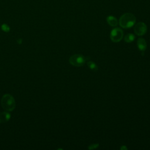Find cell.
<instances>
[{"label": "cell", "mask_w": 150, "mask_h": 150, "mask_svg": "<svg viewBox=\"0 0 150 150\" xmlns=\"http://www.w3.org/2000/svg\"><path fill=\"white\" fill-rule=\"evenodd\" d=\"M1 105L6 111H11L15 107V101L11 95L6 94L2 97Z\"/></svg>", "instance_id": "obj_2"}, {"label": "cell", "mask_w": 150, "mask_h": 150, "mask_svg": "<svg viewBox=\"0 0 150 150\" xmlns=\"http://www.w3.org/2000/svg\"><path fill=\"white\" fill-rule=\"evenodd\" d=\"M1 28L5 32H8L9 30V27L6 24H3L1 26Z\"/></svg>", "instance_id": "obj_11"}, {"label": "cell", "mask_w": 150, "mask_h": 150, "mask_svg": "<svg viewBox=\"0 0 150 150\" xmlns=\"http://www.w3.org/2000/svg\"><path fill=\"white\" fill-rule=\"evenodd\" d=\"M99 146V144H92V145H90L88 146V148L89 149H96Z\"/></svg>", "instance_id": "obj_12"}, {"label": "cell", "mask_w": 150, "mask_h": 150, "mask_svg": "<svg viewBox=\"0 0 150 150\" xmlns=\"http://www.w3.org/2000/svg\"><path fill=\"white\" fill-rule=\"evenodd\" d=\"M107 22L111 26H116L118 25V21L115 17L110 15L107 17Z\"/></svg>", "instance_id": "obj_8"}, {"label": "cell", "mask_w": 150, "mask_h": 150, "mask_svg": "<svg viewBox=\"0 0 150 150\" xmlns=\"http://www.w3.org/2000/svg\"><path fill=\"white\" fill-rule=\"evenodd\" d=\"M136 22L135 16L131 13L123 14L119 19V25L124 29H128L132 27Z\"/></svg>", "instance_id": "obj_1"}, {"label": "cell", "mask_w": 150, "mask_h": 150, "mask_svg": "<svg viewBox=\"0 0 150 150\" xmlns=\"http://www.w3.org/2000/svg\"><path fill=\"white\" fill-rule=\"evenodd\" d=\"M120 149H121V150H127V148L126 147L125 145H122V146H121Z\"/></svg>", "instance_id": "obj_13"}, {"label": "cell", "mask_w": 150, "mask_h": 150, "mask_svg": "<svg viewBox=\"0 0 150 150\" xmlns=\"http://www.w3.org/2000/svg\"><path fill=\"white\" fill-rule=\"evenodd\" d=\"M137 47L141 52H144L147 47V44L145 40L141 38H138L137 40Z\"/></svg>", "instance_id": "obj_6"}, {"label": "cell", "mask_w": 150, "mask_h": 150, "mask_svg": "<svg viewBox=\"0 0 150 150\" xmlns=\"http://www.w3.org/2000/svg\"><path fill=\"white\" fill-rule=\"evenodd\" d=\"M87 58L82 54H76L72 55L69 59V63L76 67H80L84 64Z\"/></svg>", "instance_id": "obj_3"}, {"label": "cell", "mask_w": 150, "mask_h": 150, "mask_svg": "<svg viewBox=\"0 0 150 150\" xmlns=\"http://www.w3.org/2000/svg\"><path fill=\"white\" fill-rule=\"evenodd\" d=\"M134 32L138 36H142L145 34L147 31V26L144 22H140L137 23L134 28Z\"/></svg>", "instance_id": "obj_5"}, {"label": "cell", "mask_w": 150, "mask_h": 150, "mask_svg": "<svg viewBox=\"0 0 150 150\" xmlns=\"http://www.w3.org/2000/svg\"><path fill=\"white\" fill-rule=\"evenodd\" d=\"M11 117L10 114L8 111H4L0 113V123L7 122Z\"/></svg>", "instance_id": "obj_7"}, {"label": "cell", "mask_w": 150, "mask_h": 150, "mask_svg": "<svg viewBox=\"0 0 150 150\" xmlns=\"http://www.w3.org/2000/svg\"><path fill=\"white\" fill-rule=\"evenodd\" d=\"M87 66L89 67V69L93 71H97L98 70V66L97 65L93 62V61H89L87 62Z\"/></svg>", "instance_id": "obj_10"}, {"label": "cell", "mask_w": 150, "mask_h": 150, "mask_svg": "<svg viewBox=\"0 0 150 150\" xmlns=\"http://www.w3.org/2000/svg\"><path fill=\"white\" fill-rule=\"evenodd\" d=\"M123 31L119 28L113 29L110 33V39L113 42H118L123 38Z\"/></svg>", "instance_id": "obj_4"}, {"label": "cell", "mask_w": 150, "mask_h": 150, "mask_svg": "<svg viewBox=\"0 0 150 150\" xmlns=\"http://www.w3.org/2000/svg\"><path fill=\"white\" fill-rule=\"evenodd\" d=\"M135 36L132 33H128L124 36V40L127 43H131L135 39Z\"/></svg>", "instance_id": "obj_9"}]
</instances>
